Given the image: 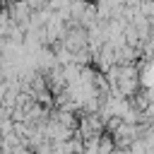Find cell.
Masks as SVG:
<instances>
[{
    "mask_svg": "<svg viewBox=\"0 0 154 154\" xmlns=\"http://www.w3.org/2000/svg\"><path fill=\"white\" fill-rule=\"evenodd\" d=\"M140 0H125V5H137Z\"/></svg>",
    "mask_w": 154,
    "mask_h": 154,
    "instance_id": "cell-1",
    "label": "cell"
}]
</instances>
